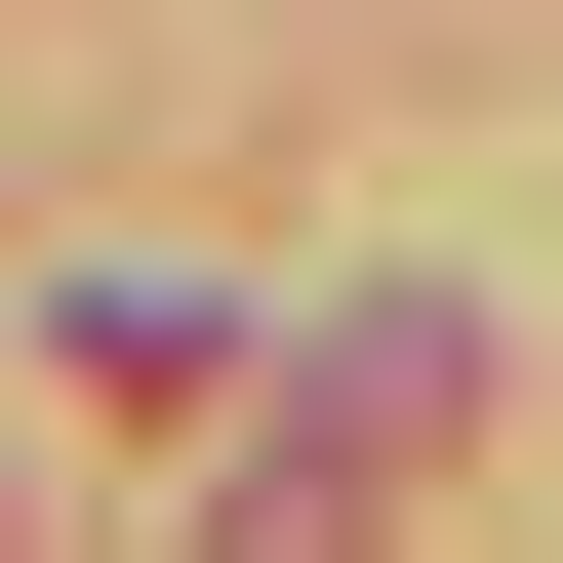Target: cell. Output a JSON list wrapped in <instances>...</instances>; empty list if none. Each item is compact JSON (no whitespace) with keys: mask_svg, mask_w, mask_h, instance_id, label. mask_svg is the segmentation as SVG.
I'll list each match as a JSON object with an SVG mask.
<instances>
[{"mask_svg":"<svg viewBox=\"0 0 563 563\" xmlns=\"http://www.w3.org/2000/svg\"><path fill=\"white\" fill-rule=\"evenodd\" d=\"M282 443H363V483H443V443H483V322H443V282H363V322L282 363Z\"/></svg>","mask_w":563,"mask_h":563,"instance_id":"cell-1","label":"cell"},{"mask_svg":"<svg viewBox=\"0 0 563 563\" xmlns=\"http://www.w3.org/2000/svg\"><path fill=\"white\" fill-rule=\"evenodd\" d=\"M363 523H402L363 443H242V523H201V563H363Z\"/></svg>","mask_w":563,"mask_h":563,"instance_id":"cell-2","label":"cell"}]
</instances>
